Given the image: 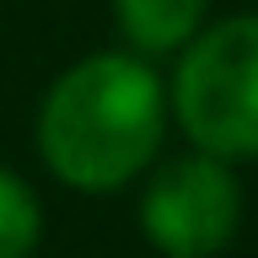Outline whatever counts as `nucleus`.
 <instances>
[{"label": "nucleus", "mask_w": 258, "mask_h": 258, "mask_svg": "<svg viewBox=\"0 0 258 258\" xmlns=\"http://www.w3.org/2000/svg\"><path fill=\"white\" fill-rule=\"evenodd\" d=\"M167 129L161 76L140 54H92L48 86L38 108V156L64 188L113 194L156 161Z\"/></svg>", "instance_id": "nucleus-1"}, {"label": "nucleus", "mask_w": 258, "mask_h": 258, "mask_svg": "<svg viewBox=\"0 0 258 258\" xmlns=\"http://www.w3.org/2000/svg\"><path fill=\"white\" fill-rule=\"evenodd\" d=\"M172 118L194 151L221 161H258V11L226 16L183 43Z\"/></svg>", "instance_id": "nucleus-2"}, {"label": "nucleus", "mask_w": 258, "mask_h": 258, "mask_svg": "<svg viewBox=\"0 0 258 258\" xmlns=\"http://www.w3.org/2000/svg\"><path fill=\"white\" fill-rule=\"evenodd\" d=\"M242 226V183L231 161L188 151L161 161L140 188V231L161 258H215Z\"/></svg>", "instance_id": "nucleus-3"}, {"label": "nucleus", "mask_w": 258, "mask_h": 258, "mask_svg": "<svg viewBox=\"0 0 258 258\" xmlns=\"http://www.w3.org/2000/svg\"><path fill=\"white\" fill-rule=\"evenodd\" d=\"M210 0H113V22L135 54H172L199 32Z\"/></svg>", "instance_id": "nucleus-4"}, {"label": "nucleus", "mask_w": 258, "mask_h": 258, "mask_svg": "<svg viewBox=\"0 0 258 258\" xmlns=\"http://www.w3.org/2000/svg\"><path fill=\"white\" fill-rule=\"evenodd\" d=\"M43 237V205L38 194L11 172L0 167V258H27Z\"/></svg>", "instance_id": "nucleus-5"}]
</instances>
